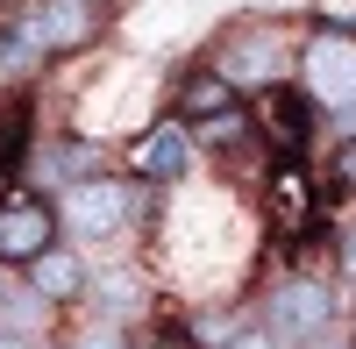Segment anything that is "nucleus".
Wrapping results in <instances>:
<instances>
[{"label": "nucleus", "mask_w": 356, "mask_h": 349, "mask_svg": "<svg viewBox=\"0 0 356 349\" xmlns=\"http://www.w3.org/2000/svg\"><path fill=\"white\" fill-rule=\"evenodd\" d=\"M221 107H235V86L221 79V72H200V79H186V114H221Z\"/></svg>", "instance_id": "14"}, {"label": "nucleus", "mask_w": 356, "mask_h": 349, "mask_svg": "<svg viewBox=\"0 0 356 349\" xmlns=\"http://www.w3.org/2000/svg\"><path fill=\"white\" fill-rule=\"evenodd\" d=\"M264 321H271V335L292 349V342H314L335 328V293L321 278H285L271 300H264Z\"/></svg>", "instance_id": "2"}, {"label": "nucleus", "mask_w": 356, "mask_h": 349, "mask_svg": "<svg viewBox=\"0 0 356 349\" xmlns=\"http://www.w3.org/2000/svg\"><path fill=\"white\" fill-rule=\"evenodd\" d=\"M129 164H136V179H150V186H171V179H186V164H193V129L186 122H164V129H150L129 150Z\"/></svg>", "instance_id": "6"}, {"label": "nucleus", "mask_w": 356, "mask_h": 349, "mask_svg": "<svg viewBox=\"0 0 356 349\" xmlns=\"http://www.w3.org/2000/svg\"><path fill=\"white\" fill-rule=\"evenodd\" d=\"M29 285H36L43 300H79L93 278H86V257H79V250H57V243H50V250L29 257Z\"/></svg>", "instance_id": "7"}, {"label": "nucleus", "mask_w": 356, "mask_h": 349, "mask_svg": "<svg viewBox=\"0 0 356 349\" xmlns=\"http://www.w3.org/2000/svg\"><path fill=\"white\" fill-rule=\"evenodd\" d=\"M300 72H307L314 107L335 114V122L356 136V36H342V29H321V36L307 43V57H300Z\"/></svg>", "instance_id": "1"}, {"label": "nucleus", "mask_w": 356, "mask_h": 349, "mask_svg": "<svg viewBox=\"0 0 356 349\" xmlns=\"http://www.w3.org/2000/svg\"><path fill=\"white\" fill-rule=\"evenodd\" d=\"M72 349H129V335L122 328H93V335H79Z\"/></svg>", "instance_id": "19"}, {"label": "nucleus", "mask_w": 356, "mask_h": 349, "mask_svg": "<svg viewBox=\"0 0 356 349\" xmlns=\"http://www.w3.org/2000/svg\"><path fill=\"white\" fill-rule=\"evenodd\" d=\"M143 349H200V335L178 321H157V335H143Z\"/></svg>", "instance_id": "17"}, {"label": "nucleus", "mask_w": 356, "mask_h": 349, "mask_svg": "<svg viewBox=\"0 0 356 349\" xmlns=\"http://www.w3.org/2000/svg\"><path fill=\"white\" fill-rule=\"evenodd\" d=\"M221 349H285V342H278L271 328H243V335H228Z\"/></svg>", "instance_id": "18"}, {"label": "nucleus", "mask_w": 356, "mask_h": 349, "mask_svg": "<svg viewBox=\"0 0 356 349\" xmlns=\"http://www.w3.org/2000/svg\"><path fill=\"white\" fill-rule=\"evenodd\" d=\"M36 29H43L50 50H86L93 43V0H43Z\"/></svg>", "instance_id": "9"}, {"label": "nucleus", "mask_w": 356, "mask_h": 349, "mask_svg": "<svg viewBox=\"0 0 356 349\" xmlns=\"http://www.w3.org/2000/svg\"><path fill=\"white\" fill-rule=\"evenodd\" d=\"M0 349H29V342H22V335H8V328H0Z\"/></svg>", "instance_id": "22"}, {"label": "nucleus", "mask_w": 356, "mask_h": 349, "mask_svg": "<svg viewBox=\"0 0 356 349\" xmlns=\"http://www.w3.org/2000/svg\"><path fill=\"white\" fill-rule=\"evenodd\" d=\"M50 43H43V29H36V15H22L15 29H8V36H0V72H29V65H36V57H43Z\"/></svg>", "instance_id": "12"}, {"label": "nucleus", "mask_w": 356, "mask_h": 349, "mask_svg": "<svg viewBox=\"0 0 356 349\" xmlns=\"http://www.w3.org/2000/svg\"><path fill=\"white\" fill-rule=\"evenodd\" d=\"M57 214L43 200H0V264H29L36 250H50Z\"/></svg>", "instance_id": "5"}, {"label": "nucleus", "mask_w": 356, "mask_h": 349, "mask_svg": "<svg viewBox=\"0 0 356 349\" xmlns=\"http://www.w3.org/2000/svg\"><path fill=\"white\" fill-rule=\"evenodd\" d=\"M50 307H57V300H43L36 285H29V293H8V300H0V328H8V335H22V342H43Z\"/></svg>", "instance_id": "11"}, {"label": "nucleus", "mask_w": 356, "mask_h": 349, "mask_svg": "<svg viewBox=\"0 0 356 349\" xmlns=\"http://www.w3.org/2000/svg\"><path fill=\"white\" fill-rule=\"evenodd\" d=\"M285 65H292V50H285L278 29H235L214 72H221L228 86H278V79H285Z\"/></svg>", "instance_id": "4"}, {"label": "nucleus", "mask_w": 356, "mask_h": 349, "mask_svg": "<svg viewBox=\"0 0 356 349\" xmlns=\"http://www.w3.org/2000/svg\"><path fill=\"white\" fill-rule=\"evenodd\" d=\"M100 300H107L114 314H129V307H136L143 293H136V278H129V271H114V278H100Z\"/></svg>", "instance_id": "16"}, {"label": "nucleus", "mask_w": 356, "mask_h": 349, "mask_svg": "<svg viewBox=\"0 0 356 349\" xmlns=\"http://www.w3.org/2000/svg\"><path fill=\"white\" fill-rule=\"evenodd\" d=\"M335 179H342V186L356 193V136H349V143H342V150H335Z\"/></svg>", "instance_id": "20"}, {"label": "nucleus", "mask_w": 356, "mask_h": 349, "mask_svg": "<svg viewBox=\"0 0 356 349\" xmlns=\"http://www.w3.org/2000/svg\"><path fill=\"white\" fill-rule=\"evenodd\" d=\"M271 207H278V228H307L314 200H307V179H300V164H285V171H278V186H271Z\"/></svg>", "instance_id": "13"}, {"label": "nucleus", "mask_w": 356, "mask_h": 349, "mask_svg": "<svg viewBox=\"0 0 356 349\" xmlns=\"http://www.w3.org/2000/svg\"><path fill=\"white\" fill-rule=\"evenodd\" d=\"M86 171H93V150H86V143H50V150L29 164V179L36 186H79Z\"/></svg>", "instance_id": "10"}, {"label": "nucleus", "mask_w": 356, "mask_h": 349, "mask_svg": "<svg viewBox=\"0 0 356 349\" xmlns=\"http://www.w3.org/2000/svg\"><path fill=\"white\" fill-rule=\"evenodd\" d=\"M136 214V193L129 186H114V179H79L65 186V228L79 243H107V236H122Z\"/></svg>", "instance_id": "3"}, {"label": "nucleus", "mask_w": 356, "mask_h": 349, "mask_svg": "<svg viewBox=\"0 0 356 349\" xmlns=\"http://www.w3.org/2000/svg\"><path fill=\"white\" fill-rule=\"evenodd\" d=\"M307 349H356V342H349V335H335V328H328V335H314V342H307Z\"/></svg>", "instance_id": "21"}, {"label": "nucleus", "mask_w": 356, "mask_h": 349, "mask_svg": "<svg viewBox=\"0 0 356 349\" xmlns=\"http://www.w3.org/2000/svg\"><path fill=\"white\" fill-rule=\"evenodd\" d=\"M193 335H200V349H221L228 335H243V321L235 314H207V321H193Z\"/></svg>", "instance_id": "15"}, {"label": "nucleus", "mask_w": 356, "mask_h": 349, "mask_svg": "<svg viewBox=\"0 0 356 349\" xmlns=\"http://www.w3.org/2000/svg\"><path fill=\"white\" fill-rule=\"evenodd\" d=\"M257 114H264V129L285 143V157H300V143L314 129V93H285V86H271V93L257 100Z\"/></svg>", "instance_id": "8"}, {"label": "nucleus", "mask_w": 356, "mask_h": 349, "mask_svg": "<svg viewBox=\"0 0 356 349\" xmlns=\"http://www.w3.org/2000/svg\"><path fill=\"white\" fill-rule=\"evenodd\" d=\"M342 264H349V278H356V236H349V250H342Z\"/></svg>", "instance_id": "23"}, {"label": "nucleus", "mask_w": 356, "mask_h": 349, "mask_svg": "<svg viewBox=\"0 0 356 349\" xmlns=\"http://www.w3.org/2000/svg\"><path fill=\"white\" fill-rule=\"evenodd\" d=\"M0 300H8V271H0Z\"/></svg>", "instance_id": "24"}]
</instances>
